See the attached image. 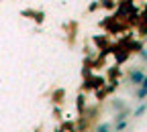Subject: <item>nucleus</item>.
I'll use <instances>...</instances> for the list:
<instances>
[{
  "label": "nucleus",
  "mask_w": 147,
  "mask_h": 132,
  "mask_svg": "<svg viewBox=\"0 0 147 132\" xmlns=\"http://www.w3.org/2000/svg\"><path fill=\"white\" fill-rule=\"evenodd\" d=\"M145 110H147V102H143V104H141V106H139V108H137V110L133 112V116H141Z\"/></svg>",
  "instance_id": "3"
},
{
  "label": "nucleus",
  "mask_w": 147,
  "mask_h": 132,
  "mask_svg": "<svg viewBox=\"0 0 147 132\" xmlns=\"http://www.w3.org/2000/svg\"><path fill=\"white\" fill-rule=\"evenodd\" d=\"M141 59H143V61H147V51H141Z\"/></svg>",
  "instance_id": "4"
},
{
  "label": "nucleus",
  "mask_w": 147,
  "mask_h": 132,
  "mask_svg": "<svg viewBox=\"0 0 147 132\" xmlns=\"http://www.w3.org/2000/svg\"><path fill=\"white\" fill-rule=\"evenodd\" d=\"M129 79H131L133 85H141V81L145 79V71L143 69H133L131 75H129Z\"/></svg>",
  "instance_id": "1"
},
{
  "label": "nucleus",
  "mask_w": 147,
  "mask_h": 132,
  "mask_svg": "<svg viewBox=\"0 0 147 132\" xmlns=\"http://www.w3.org/2000/svg\"><path fill=\"white\" fill-rule=\"evenodd\" d=\"M147 98V75H145V79L141 81V85L137 87V91H135V100L137 102H141V100H145Z\"/></svg>",
  "instance_id": "2"
}]
</instances>
